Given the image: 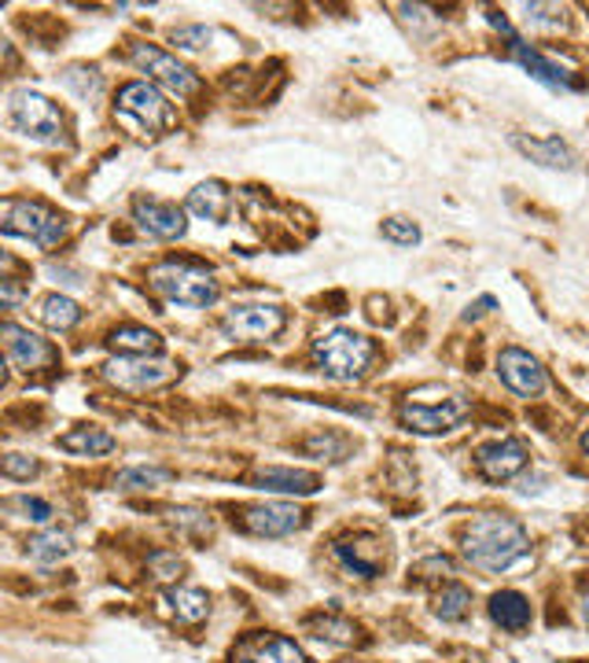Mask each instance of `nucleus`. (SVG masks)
Masks as SVG:
<instances>
[{
  "label": "nucleus",
  "instance_id": "obj_1",
  "mask_svg": "<svg viewBox=\"0 0 589 663\" xmlns=\"http://www.w3.org/2000/svg\"><path fill=\"white\" fill-rule=\"evenodd\" d=\"M460 550L483 571H508L530 553V539L519 520L501 517V512H483L465 528Z\"/></svg>",
  "mask_w": 589,
  "mask_h": 663
},
{
  "label": "nucleus",
  "instance_id": "obj_2",
  "mask_svg": "<svg viewBox=\"0 0 589 663\" xmlns=\"http://www.w3.org/2000/svg\"><path fill=\"white\" fill-rule=\"evenodd\" d=\"M152 292L163 295L170 306H189V310H203V306L217 303V280L214 273L189 258H166L159 266L148 269Z\"/></svg>",
  "mask_w": 589,
  "mask_h": 663
},
{
  "label": "nucleus",
  "instance_id": "obj_3",
  "mask_svg": "<svg viewBox=\"0 0 589 663\" xmlns=\"http://www.w3.org/2000/svg\"><path fill=\"white\" fill-rule=\"evenodd\" d=\"M373 358H376L373 339L362 336V332H351V328H336V332H328V336H321L314 343L317 369L336 384L362 380L365 369L373 365Z\"/></svg>",
  "mask_w": 589,
  "mask_h": 663
},
{
  "label": "nucleus",
  "instance_id": "obj_4",
  "mask_svg": "<svg viewBox=\"0 0 589 663\" xmlns=\"http://www.w3.org/2000/svg\"><path fill=\"white\" fill-rule=\"evenodd\" d=\"M114 119L125 125L133 136H163L177 122V111L166 104V96L159 93V85L152 82H130L122 85L119 104H114Z\"/></svg>",
  "mask_w": 589,
  "mask_h": 663
},
{
  "label": "nucleus",
  "instance_id": "obj_5",
  "mask_svg": "<svg viewBox=\"0 0 589 663\" xmlns=\"http://www.w3.org/2000/svg\"><path fill=\"white\" fill-rule=\"evenodd\" d=\"M4 236H22L38 247H55L67 236V218L38 200L4 203Z\"/></svg>",
  "mask_w": 589,
  "mask_h": 663
},
{
  "label": "nucleus",
  "instance_id": "obj_6",
  "mask_svg": "<svg viewBox=\"0 0 589 663\" xmlns=\"http://www.w3.org/2000/svg\"><path fill=\"white\" fill-rule=\"evenodd\" d=\"M11 125H16L19 133L33 136V141H44V144H55L63 136V114L60 108L52 104L49 96L41 93H16L11 96Z\"/></svg>",
  "mask_w": 589,
  "mask_h": 663
},
{
  "label": "nucleus",
  "instance_id": "obj_7",
  "mask_svg": "<svg viewBox=\"0 0 589 663\" xmlns=\"http://www.w3.org/2000/svg\"><path fill=\"white\" fill-rule=\"evenodd\" d=\"M284 328V310L270 303H247V306H233L222 317V336L233 343H262L273 339L276 332Z\"/></svg>",
  "mask_w": 589,
  "mask_h": 663
},
{
  "label": "nucleus",
  "instance_id": "obj_8",
  "mask_svg": "<svg viewBox=\"0 0 589 663\" xmlns=\"http://www.w3.org/2000/svg\"><path fill=\"white\" fill-rule=\"evenodd\" d=\"M130 60L141 67V71L152 74L159 85H166L173 96H192L195 89H200V78H195L189 67L177 63L170 52L155 49V44H148V41H133L130 44Z\"/></svg>",
  "mask_w": 589,
  "mask_h": 663
},
{
  "label": "nucleus",
  "instance_id": "obj_9",
  "mask_svg": "<svg viewBox=\"0 0 589 663\" xmlns=\"http://www.w3.org/2000/svg\"><path fill=\"white\" fill-rule=\"evenodd\" d=\"M100 376L122 391H155L177 380V365L166 361H148V358H114L100 369Z\"/></svg>",
  "mask_w": 589,
  "mask_h": 663
},
{
  "label": "nucleus",
  "instance_id": "obj_10",
  "mask_svg": "<svg viewBox=\"0 0 589 663\" xmlns=\"http://www.w3.org/2000/svg\"><path fill=\"white\" fill-rule=\"evenodd\" d=\"M240 528L258 539H284V534L306 528V512L284 506V501H265V506H247L240 512Z\"/></svg>",
  "mask_w": 589,
  "mask_h": 663
},
{
  "label": "nucleus",
  "instance_id": "obj_11",
  "mask_svg": "<svg viewBox=\"0 0 589 663\" xmlns=\"http://www.w3.org/2000/svg\"><path fill=\"white\" fill-rule=\"evenodd\" d=\"M402 425L409 431H420V436H438V431H449L457 428L460 420L468 417V402L465 398H449V402H438V406H424V402H406L398 409Z\"/></svg>",
  "mask_w": 589,
  "mask_h": 663
},
{
  "label": "nucleus",
  "instance_id": "obj_12",
  "mask_svg": "<svg viewBox=\"0 0 589 663\" xmlns=\"http://www.w3.org/2000/svg\"><path fill=\"white\" fill-rule=\"evenodd\" d=\"M498 373H501L508 391L519 395V398H535V395L546 391V369H541V361L530 358V354L519 350V347L501 350Z\"/></svg>",
  "mask_w": 589,
  "mask_h": 663
},
{
  "label": "nucleus",
  "instance_id": "obj_13",
  "mask_svg": "<svg viewBox=\"0 0 589 663\" xmlns=\"http://www.w3.org/2000/svg\"><path fill=\"white\" fill-rule=\"evenodd\" d=\"M332 557L339 560V568L346 575H357V579H376L379 571L387 568L384 542L365 539V534H357V539H339L332 545Z\"/></svg>",
  "mask_w": 589,
  "mask_h": 663
},
{
  "label": "nucleus",
  "instance_id": "obj_14",
  "mask_svg": "<svg viewBox=\"0 0 589 663\" xmlns=\"http://www.w3.org/2000/svg\"><path fill=\"white\" fill-rule=\"evenodd\" d=\"M133 218L144 228L148 236L155 239H181L189 222H184V211L177 203L155 200V196H136L133 200Z\"/></svg>",
  "mask_w": 589,
  "mask_h": 663
},
{
  "label": "nucleus",
  "instance_id": "obj_15",
  "mask_svg": "<svg viewBox=\"0 0 589 663\" xmlns=\"http://www.w3.org/2000/svg\"><path fill=\"white\" fill-rule=\"evenodd\" d=\"M0 336H4V358H8L11 369L33 373V369H41V365L55 361V350L41 336H33L30 328H19V325L8 322L4 328H0Z\"/></svg>",
  "mask_w": 589,
  "mask_h": 663
},
{
  "label": "nucleus",
  "instance_id": "obj_16",
  "mask_svg": "<svg viewBox=\"0 0 589 663\" xmlns=\"http://www.w3.org/2000/svg\"><path fill=\"white\" fill-rule=\"evenodd\" d=\"M229 663H306V653L292 642V638L251 634L233 649Z\"/></svg>",
  "mask_w": 589,
  "mask_h": 663
},
{
  "label": "nucleus",
  "instance_id": "obj_17",
  "mask_svg": "<svg viewBox=\"0 0 589 663\" xmlns=\"http://www.w3.org/2000/svg\"><path fill=\"white\" fill-rule=\"evenodd\" d=\"M476 465H479L483 479H490V483H505V479H512L519 468L527 465V446L519 439L487 442L476 450Z\"/></svg>",
  "mask_w": 589,
  "mask_h": 663
},
{
  "label": "nucleus",
  "instance_id": "obj_18",
  "mask_svg": "<svg viewBox=\"0 0 589 663\" xmlns=\"http://www.w3.org/2000/svg\"><path fill=\"white\" fill-rule=\"evenodd\" d=\"M512 60L524 67V71L535 78V82L549 85V89H582V78H575L568 67H560L557 60H549V55H541L538 49H530L524 41H512Z\"/></svg>",
  "mask_w": 589,
  "mask_h": 663
},
{
  "label": "nucleus",
  "instance_id": "obj_19",
  "mask_svg": "<svg viewBox=\"0 0 589 663\" xmlns=\"http://www.w3.org/2000/svg\"><path fill=\"white\" fill-rule=\"evenodd\" d=\"M254 487L258 490H270V494H298V498H309L321 490V479L314 472H303V468H276V465H265L254 472Z\"/></svg>",
  "mask_w": 589,
  "mask_h": 663
},
{
  "label": "nucleus",
  "instance_id": "obj_20",
  "mask_svg": "<svg viewBox=\"0 0 589 663\" xmlns=\"http://www.w3.org/2000/svg\"><path fill=\"white\" fill-rule=\"evenodd\" d=\"M159 604H163V612L170 615V620L189 623V626L203 623L206 615H211V598L195 586H173L159 598Z\"/></svg>",
  "mask_w": 589,
  "mask_h": 663
},
{
  "label": "nucleus",
  "instance_id": "obj_21",
  "mask_svg": "<svg viewBox=\"0 0 589 663\" xmlns=\"http://www.w3.org/2000/svg\"><path fill=\"white\" fill-rule=\"evenodd\" d=\"M108 347L125 354V358H155V354H163V339H159V332H152V328L122 325L111 332Z\"/></svg>",
  "mask_w": 589,
  "mask_h": 663
},
{
  "label": "nucleus",
  "instance_id": "obj_22",
  "mask_svg": "<svg viewBox=\"0 0 589 663\" xmlns=\"http://www.w3.org/2000/svg\"><path fill=\"white\" fill-rule=\"evenodd\" d=\"M512 144L535 163L549 166V170H568L575 163L571 147L560 141V136H546V141H535V136H512Z\"/></svg>",
  "mask_w": 589,
  "mask_h": 663
},
{
  "label": "nucleus",
  "instance_id": "obj_23",
  "mask_svg": "<svg viewBox=\"0 0 589 663\" xmlns=\"http://www.w3.org/2000/svg\"><path fill=\"white\" fill-rule=\"evenodd\" d=\"M229 188L222 181H203V185H195L189 192V211L195 218H206V222H225L229 214Z\"/></svg>",
  "mask_w": 589,
  "mask_h": 663
},
{
  "label": "nucleus",
  "instance_id": "obj_24",
  "mask_svg": "<svg viewBox=\"0 0 589 663\" xmlns=\"http://www.w3.org/2000/svg\"><path fill=\"white\" fill-rule=\"evenodd\" d=\"M490 615H494V623L505 626V631H512V634L527 631L530 626V601L516 590H501L490 598Z\"/></svg>",
  "mask_w": 589,
  "mask_h": 663
},
{
  "label": "nucleus",
  "instance_id": "obj_25",
  "mask_svg": "<svg viewBox=\"0 0 589 663\" xmlns=\"http://www.w3.org/2000/svg\"><path fill=\"white\" fill-rule=\"evenodd\" d=\"M71 550H74L71 531H60V528H49L30 539V560L33 564H44V568L60 564L63 557H71Z\"/></svg>",
  "mask_w": 589,
  "mask_h": 663
},
{
  "label": "nucleus",
  "instance_id": "obj_26",
  "mask_svg": "<svg viewBox=\"0 0 589 663\" xmlns=\"http://www.w3.org/2000/svg\"><path fill=\"white\" fill-rule=\"evenodd\" d=\"M60 450L78 453V457H103L114 450V439L100 428H74L60 439Z\"/></svg>",
  "mask_w": 589,
  "mask_h": 663
},
{
  "label": "nucleus",
  "instance_id": "obj_27",
  "mask_svg": "<svg viewBox=\"0 0 589 663\" xmlns=\"http://www.w3.org/2000/svg\"><path fill=\"white\" fill-rule=\"evenodd\" d=\"M306 626L314 631V638H321V642H332V645H354L357 642V623L351 620H343V615L336 612H328V615H314V620H306Z\"/></svg>",
  "mask_w": 589,
  "mask_h": 663
},
{
  "label": "nucleus",
  "instance_id": "obj_28",
  "mask_svg": "<svg viewBox=\"0 0 589 663\" xmlns=\"http://www.w3.org/2000/svg\"><path fill=\"white\" fill-rule=\"evenodd\" d=\"M41 322L52 332H71L78 322H82V306L74 299H67V295H49V299L41 303Z\"/></svg>",
  "mask_w": 589,
  "mask_h": 663
},
{
  "label": "nucleus",
  "instance_id": "obj_29",
  "mask_svg": "<svg viewBox=\"0 0 589 663\" xmlns=\"http://www.w3.org/2000/svg\"><path fill=\"white\" fill-rule=\"evenodd\" d=\"M468 609H471V593L460 586V582H449V586H443V593L435 598V615L446 623L465 620Z\"/></svg>",
  "mask_w": 589,
  "mask_h": 663
},
{
  "label": "nucleus",
  "instance_id": "obj_30",
  "mask_svg": "<svg viewBox=\"0 0 589 663\" xmlns=\"http://www.w3.org/2000/svg\"><path fill=\"white\" fill-rule=\"evenodd\" d=\"M303 450L317 461H343L351 453V439L339 436V431H321V436H309L303 442Z\"/></svg>",
  "mask_w": 589,
  "mask_h": 663
},
{
  "label": "nucleus",
  "instance_id": "obj_31",
  "mask_svg": "<svg viewBox=\"0 0 589 663\" xmlns=\"http://www.w3.org/2000/svg\"><path fill=\"white\" fill-rule=\"evenodd\" d=\"M170 472L166 468H125V472H119V490H152L159 483H166Z\"/></svg>",
  "mask_w": 589,
  "mask_h": 663
},
{
  "label": "nucleus",
  "instance_id": "obj_32",
  "mask_svg": "<svg viewBox=\"0 0 589 663\" xmlns=\"http://www.w3.org/2000/svg\"><path fill=\"white\" fill-rule=\"evenodd\" d=\"M4 509H8V512H22V517H27L30 523H49V520L55 517L49 501H41V498H30V494L8 498V501H4Z\"/></svg>",
  "mask_w": 589,
  "mask_h": 663
},
{
  "label": "nucleus",
  "instance_id": "obj_33",
  "mask_svg": "<svg viewBox=\"0 0 589 663\" xmlns=\"http://www.w3.org/2000/svg\"><path fill=\"white\" fill-rule=\"evenodd\" d=\"M527 22L538 30H563V8L557 4H527Z\"/></svg>",
  "mask_w": 589,
  "mask_h": 663
},
{
  "label": "nucleus",
  "instance_id": "obj_34",
  "mask_svg": "<svg viewBox=\"0 0 589 663\" xmlns=\"http://www.w3.org/2000/svg\"><path fill=\"white\" fill-rule=\"evenodd\" d=\"M379 233H384L390 244H406V247H413L420 239V228L409 218H387L384 225H379Z\"/></svg>",
  "mask_w": 589,
  "mask_h": 663
},
{
  "label": "nucleus",
  "instance_id": "obj_35",
  "mask_svg": "<svg viewBox=\"0 0 589 663\" xmlns=\"http://www.w3.org/2000/svg\"><path fill=\"white\" fill-rule=\"evenodd\" d=\"M173 38V44H177V49H184V52H200L206 41L214 38V30L211 27H177L170 33Z\"/></svg>",
  "mask_w": 589,
  "mask_h": 663
},
{
  "label": "nucleus",
  "instance_id": "obj_36",
  "mask_svg": "<svg viewBox=\"0 0 589 663\" xmlns=\"http://www.w3.org/2000/svg\"><path fill=\"white\" fill-rule=\"evenodd\" d=\"M152 571H155V579L159 582H177L181 579V571H184V560L177 557V553H166V550H159V553H152Z\"/></svg>",
  "mask_w": 589,
  "mask_h": 663
},
{
  "label": "nucleus",
  "instance_id": "obj_37",
  "mask_svg": "<svg viewBox=\"0 0 589 663\" xmlns=\"http://www.w3.org/2000/svg\"><path fill=\"white\" fill-rule=\"evenodd\" d=\"M173 528H181L184 534L203 539V534H211V520H206L203 512H195V509H177V512H173Z\"/></svg>",
  "mask_w": 589,
  "mask_h": 663
},
{
  "label": "nucleus",
  "instance_id": "obj_38",
  "mask_svg": "<svg viewBox=\"0 0 589 663\" xmlns=\"http://www.w3.org/2000/svg\"><path fill=\"white\" fill-rule=\"evenodd\" d=\"M0 468H4L8 479H30L33 472H38V461H30L27 453H8Z\"/></svg>",
  "mask_w": 589,
  "mask_h": 663
},
{
  "label": "nucleus",
  "instance_id": "obj_39",
  "mask_svg": "<svg viewBox=\"0 0 589 663\" xmlns=\"http://www.w3.org/2000/svg\"><path fill=\"white\" fill-rule=\"evenodd\" d=\"M446 575H454V564H449L446 557H427L417 564V579L420 582H431V579H446Z\"/></svg>",
  "mask_w": 589,
  "mask_h": 663
},
{
  "label": "nucleus",
  "instance_id": "obj_40",
  "mask_svg": "<svg viewBox=\"0 0 589 663\" xmlns=\"http://www.w3.org/2000/svg\"><path fill=\"white\" fill-rule=\"evenodd\" d=\"M0 299H4V306H16V303L22 299V288H19L16 277H4V280H0Z\"/></svg>",
  "mask_w": 589,
  "mask_h": 663
},
{
  "label": "nucleus",
  "instance_id": "obj_41",
  "mask_svg": "<svg viewBox=\"0 0 589 663\" xmlns=\"http://www.w3.org/2000/svg\"><path fill=\"white\" fill-rule=\"evenodd\" d=\"M490 306H494V299H490V295H487V299H479L476 306H468V314H465V322H471V317H483V314H487V310H490Z\"/></svg>",
  "mask_w": 589,
  "mask_h": 663
},
{
  "label": "nucleus",
  "instance_id": "obj_42",
  "mask_svg": "<svg viewBox=\"0 0 589 663\" xmlns=\"http://www.w3.org/2000/svg\"><path fill=\"white\" fill-rule=\"evenodd\" d=\"M582 620L589 623V590L582 593Z\"/></svg>",
  "mask_w": 589,
  "mask_h": 663
},
{
  "label": "nucleus",
  "instance_id": "obj_43",
  "mask_svg": "<svg viewBox=\"0 0 589 663\" xmlns=\"http://www.w3.org/2000/svg\"><path fill=\"white\" fill-rule=\"evenodd\" d=\"M582 450L589 453V428H586V436H582Z\"/></svg>",
  "mask_w": 589,
  "mask_h": 663
}]
</instances>
